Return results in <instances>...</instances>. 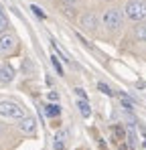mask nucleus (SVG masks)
Masks as SVG:
<instances>
[{
	"label": "nucleus",
	"instance_id": "2eb2a0df",
	"mask_svg": "<svg viewBox=\"0 0 146 150\" xmlns=\"http://www.w3.org/2000/svg\"><path fill=\"white\" fill-rule=\"evenodd\" d=\"M97 87H99V91H103L106 96H114V91H112V89H110L106 83H97Z\"/></svg>",
	"mask_w": 146,
	"mask_h": 150
},
{
	"label": "nucleus",
	"instance_id": "7ed1b4c3",
	"mask_svg": "<svg viewBox=\"0 0 146 150\" xmlns=\"http://www.w3.org/2000/svg\"><path fill=\"white\" fill-rule=\"evenodd\" d=\"M103 25L108 26L110 30H114V28L122 26V10H118V8H110V10H106V14H103Z\"/></svg>",
	"mask_w": 146,
	"mask_h": 150
},
{
	"label": "nucleus",
	"instance_id": "9b49d317",
	"mask_svg": "<svg viewBox=\"0 0 146 150\" xmlns=\"http://www.w3.org/2000/svg\"><path fill=\"white\" fill-rule=\"evenodd\" d=\"M136 37L142 41V43H146V25H140L136 26Z\"/></svg>",
	"mask_w": 146,
	"mask_h": 150
},
{
	"label": "nucleus",
	"instance_id": "20e7f679",
	"mask_svg": "<svg viewBox=\"0 0 146 150\" xmlns=\"http://www.w3.org/2000/svg\"><path fill=\"white\" fill-rule=\"evenodd\" d=\"M16 49V39L12 35H2L0 39V55H10Z\"/></svg>",
	"mask_w": 146,
	"mask_h": 150
},
{
	"label": "nucleus",
	"instance_id": "1a4fd4ad",
	"mask_svg": "<svg viewBox=\"0 0 146 150\" xmlns=\"http://www.w3.org/2000/svg\"><path fill=\"white\" fill-rule=\"evenodd\" d=\"M81 25L85 26L87 30H94V28H96V16H94V14H85V16L81 18Z\"/></svg>",
	"mask_w": 146,
	"mask_h": 150
},
{
	"label": "nucleus",
	"instance_id": "39448f33",
	"mask_svg": "<svg viewBox=\"0 0 146 150\" xmlns=\"http://www.w3.org/2000/svg\"><path fill=\"white\" fill-rule=\"evenodd\" d=\"M18 128H21V132H23V134H28V136H30V134H35V132H37V120H35V118H26V116H24L23 120H21V124H18Z\"/></svg>",
	"mask_w": 146,
	"mask_h": 150
},
{
	"label": "nucleus",
	"instance_id": "a211bd4d",
	"mask_svg": "<svg viewBox=\"0 0 146 150\" xmlns=\"http://www.w3.org/2000/svg\"><path fill=\"white\" fill-rule=\"evenodd\" d=\"M75 91H77V96H79V98H81V100H85V98H87V96H85V91H83V89H75Z\"/></svg>",
	"mask_w": 146,
	"mask_h": 150
},
{
	"label": "nucleus",
	"instance_id": "6ab92c4d",
	"mask_svg": "<svg viewBox=\"0 0 146 150\" xmlns=\"http://www.w3.org/2000/svg\"><path fill=\"white\" fill-rule=\"evenodd\" d=\"M49 98H51L53 101H57V93H55V91H51V93H49Z\"/></svg>",
	"mask_w": 146,
	"mask_h": 150
},
{
	"label": "nucleus",
	"instance_id": "0eeeda50",
	"mask_svg": "<svg viewBox=\"0 0 146 150\" xmlns=\"http://www.w3.org/2000/svg\"><path fill=\"white\" fill-rule=\"evenodd\" d=\"M77 108H79V112H81V116H83V118H89L91 108H89L87 100H79V101H77Z\"/></svg>",
	"mask_w": 146,
	"mask_h": 150
},
{
	"label": "nucleus",
	"instance_id": "ddd939ff",
	"mask_svg": "<svg viewBox=\"0 0 146 150\" xmlns=\"http://www.w3.org/2000/svg\"><path fill=\"white\" fill-rule=\"evenodd\" d=\"M128 146H130V148H136V146H138V142H136V136H134V132H130V134H128Z\"/></svg>",
	"mask_w": 146,
	"mask_h": 150
},
{
	"label": "nucleus",
	"instance_id": "423d86ee",
	"mask_svg": "<svg viewBox=\"0 0 146 150\" xmlns=\"http://www.w3.org/2000/svg\"><path fill=\"white\" fill-rule=\"evenodd\" d=\"M12 77H14V69L10 65L0 67V83H8V81H12Z\"/></svg>",
	"mask_w": 146,
	"mask_h": 150
},
{
	"label": "nucleus",
	"instance_id": "dca6fc26",
	"mask_svg": "<svg viewBox=\"0 0 146 150\" xmlns=\"http://www.w3.org/2000/svg\"><path fill=\"white\" fill-rule=\"evenodd\" d=\"M51 63L55 65V69H57V73L63 75V69H61V65H59V61H57V57H51Z\"/></svg>",
	"mask_w": 146,
	"mask_h": 150
},
{
	"label": "nucleus",
	"instance_id": "6e6552de",
	"mask_svg": "<svg viewBox=\"0 0 146 150\" xmlns=\"http://www.w3.org/2000/svg\"><path fill=\"white\" fill-rule=\"evenodd\" d=\"M45 114H47L49 118H57L61 114V108L57 103H49V105H45Z\"/></svg>",
	"mask_w": 146,
	"mask_h": 150
},
{
	"label": "nucleus",
	"instance_id": "f8f14e48",
	"mask_svg": "<svg viewBox=\"0 0 146 150\" xmlns=\"http://www.w3.org/2000/svg\"><path fill=\"white\" fill-rule=\"evenodd\" d=\"M6 28H8V21H6V16L2 12V6H0V33H4Z\"/></svg>",
	"mask_w": 146,
	"mask_h": 150
},
{
	"label": "nucleus",
	"instance_id": "f257e3e1",
	"mask_svg": "<svg viewBox=\"0 0 146 150\" xmlns=\"http://www.w3.org/2000/svg\"><path fill=\"white\" fill-rule=\"evenodd\" d=\"M126 16L130 21H144L146 18V0H130L126 4Z\"/></svg>",
	"mask_w": 146,
	"mask_h": 150
},
{
	"label": "nucleus",
	"instance_id": "aec40b11",
	"mask_svg": "<svg viewBox=\"0 0 146 150\" xmlns=\"http://www.w3.org/2000/svg\"><path fill=\"white\" fill-rule=\"evenodd\" d=\"M67 2H75V0H67Z\"/></svg>",
	"mask_w": 146,
	"mask_h": 150
},
{
	"label": "nucleus",
	"instance_id": "9d476101",
	"mask_svg": "<svg viewBox=\"0 0 146 150\" xmlns=\"http://www.w3.org/2000/svg\"><path fill=\"white\" fill-rule=\"evenodd\" d=\"M65 136H67V132H59V134L55 136V150H63V140H65Z\"/></svg>",
	"mask_w": 146,
	"mask_h": 150
},
{
	"label": "nucleus",
	"instance_id": "f3484780",
	"mask_svg": "<svg viewBox=\"0 0 146 150\" xmlns=\"http://www.w3.org/2000/svg\"><path fill=\"white\" fill-rule=\"evenodd\" d=\"M33 10H35V14H37V16H41V18H45V12H43V10H41L39 6H33Z\"/></svg>",
	"mask_w": 146,
	"mask_h": 150
},
{
	"label": "nucleus",
	"instance_id": "4468645a",
	"mask_svg": "<svg viewBox=\"0 0 146 150\" xmlns=\"http://www.w3.org/2000/svg\"><path fill=\"white\" fill-rule=\"evenodd\" d=\"M120 100H122V103H124V108H126V110H132V101H130V98H128V96L120 93Z\"/></svg>",
	"mask_w": 146,
	"mask_h": 150
},
{
	"label": "nucleus",
	"instance_id": "f03ea898",
	"mask_svg": "<svg viewBox=\"0 0 146 150\" xmlns=\"http://www.w3.org/2000/svg\"><path fill=\"white\" fill-rule=\"evenodd\" d=\"M0 116L2 118H12V120H23L24 110L14 101H0Z\"/></svg>",
	"mask_w": 146,
	"mask_h": 150
}]
</instances>
